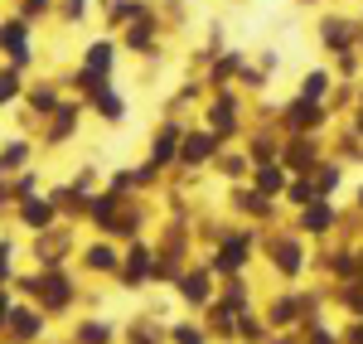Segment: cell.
Masks as SVG:
<instances>
[]
</instances>
